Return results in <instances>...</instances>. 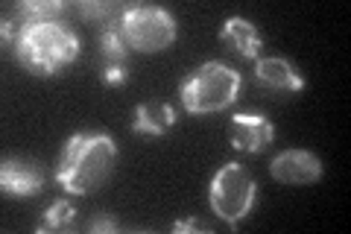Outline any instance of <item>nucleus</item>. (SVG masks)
Segmentation results:
<instances>
[{
    "label": "nucleus",
    "mask_w": 351,
    "mask_h": 234,
    "mask_svg": "<svg viewBox=\"0 0 351 234\" xmlns=\"http://www.w3.org/2000/svg\"><path fill=\"white\" fill-rule=\"evenodd\" d=\"M117 143L106 132H76L68 138L56 164V182L71 196H88L112 179Z\"/></svg>",
    "instance_id": "obj_1"
},
{
    "label": "nucleus",
    "mask_w": 351,
    "mask_h": 234,
    "mask_svg": "<svg viewBox=\"0 0 351 234\" xmlns=\"http://www.w3.org/2000/svg\"><path fill=\"white\" fill-rule=\"evenodd\" d=\"M15 56L32 76H53L80 56V36L71 24L53 21H21L15 32Z\"/></svg>",
    "instance_id": "obj_2"
},
{
    "label": "nucleus",
    "mask_w": 351,
    "mask_h": 234,
    "mask_svg": "<svg viewBox=\"0 0 351 234\" xmlns=\"http://www.w3.org/2000/svg\"><path fill=\"white\" fill-rule=\"evenodd\" d=\"M240 94V73L223 62L199 65L182 82V106L191 115H214L228 108Z\"/></svg>",
    "instance_id": "obj_3"
},
{
    "label": "nucleus",
    "mask_w": 351,
    "mask_h": 234,
    "mask_svg": "<svg viewBox=\"0 0 351 234\" xmlns=\"http://www.w3.org/2000/svg\"><path fill=\"white\" fill-rule=\"evenodd\" d=\"M255 196H258L255 179H252V173L237 161H228L219 167L211 179V187H208V205L232 229L252 211Z\"/></svg>",
    "instance_id": "obj_4"
},
{
    "label": "nucleus",
    "mask_w": 351,
    "mask_h": 234,
    "mask_svg": "<svg viewBox=\"0 0 351 234\" xmlns=\"http://www.w3.org/2000/svg\"><path fill=\"white\" fill-rule=\"evenodd\" d=\"M120 27L126 32V41L138 53H161L179 36L176 18L161 6L135 3L120 12Z\"/></svg>",
    "instance_id": "obj_5"
},
{
    "label": "nucleus",
    "mask_w": 351,
    "mask_h": 234,
    "mask_svg": "<svg viewBox=\"0 0 351 234\" xmlns=\"http://www.w3.org/2000/svg\"><path fill=\"white\" fill-rule=\"evenodd\" d=\"M276 138V126L269 124V117L258 115V111H240L228 124V141L237 152H263Z\"/></svg>",
    "instance_id": "obj_6"
},
{
    "label": "nucleus",
    "mask_w": 351,
    "mask_h": 234,
    "mask_svg": "<svg viewBox=\"0 0 351 234\" xmlns=\"http://www.w3.org/2000/svg\"><path fill=\"white\" fill-rule=\"evenodd\" d=\"M269 173L281 185H311L322 179V161L311 150H284L272 159Z\"/></svg>",
    "instance_id": "obj_7"
},
{
    "label": "nucleus",
    "mask_w": 351,
    "mask_h": 234,
    "mask_svg": "<svg viewBox=\"0 0 351 234\" xmlns=\"http://www.w3.org/2000/svg\"><path fill=\"white\" fill-rule=\"evenodd\" d=\"M44 170L38 161L32 159H6L0 164V187L3 194L9 196H18V199H29V196H38L44 191Z\"/></svg>",
    "instance_id": "obj_8"
},
{
    "label": "nucleus",
    "mask_w": 351,
    "mask_h": 234,
    "mask_svg": "<svg viewBox=\"0 0 351 234\" xmlns=\"http://www.w3.org/2000/svg\"><path fill=\"white\" fill-rule=\"evenodd\" d=\"M255 80L267 88H278V91H293L299 94L304 88V76L299 73L295 65H290L281 56H263L255 65Z\"/></svg>",
    "instance_id": "obj_9"
},
{
    "label": "nucleus",
    "mask_w": 351,
    "mask_h": 234,
    "mask_svg": "<svg viewBox=\"0 0 351 234\" xmlns=\"http://www.w3.org/2000/svg\"><path fill=\"white\" fill-rule=\"evenodd\" d=\"M176 124V111L170 103L161 100H147L135 108V120H132V132L138 135H164Z\"/></svg>",
    "instance_id": "obj_10"
},
{
    "label": "nucleus",
    "mask_w": 351,
    "mask_h": 234,
    "mask_svg": "<svg viewBox=\"0 0 351 234\" xmlns=\"http://www.w3.org/2000/svg\"><path fill=\"white\" fill-rule=\"evenodd\" d=\"M219 38L228 41L240 56H246V59H258V53H261V32H258V27L252 24V21L240 18V15H232L226 21L223 30H219Z\"/></svg>",
    "instance_id": "obj_11"
},
{
    "label": "nucleus",
    "mask_w": 351,
    "mask_h": 234,
    "mask_svg": "<svg viewBox=\"0 0 351 234\" xmlns=\"http://www.w3.org/2000/svg\"><path fill=\"white\" fill-rule=\"evenodd\" d=\"M100 50L106 56V62H117V65L126 62V56H129L132 47L126 41L123 27H120V15L103 24V30H100Z\"/></svg>",
    "instance_id": "obj_12"
},
{
    "label": "nucleus",
    "mask_w": 351,
    "mask_h": 234,
    "mask_svg": "<svg viewBox=\"0 0 351 234\" xmlns=\"http://www.w3.org/2000/svg\"><path fill=\"white\" fill-rule=\"evenodd\" d=\"M68 3L64 0H24V3L18 6V18L21 21H53L59 18Z\"/></svg>",
    "instance_id": "obj_13"
},
{
    "label": "nucleus",
    "mask_w": 351,
    "mask_h": 234,
    "mask_svg": "<svg viewBox=\"0 0 351 234\" xmlns=\"http://www.w3.org/2000/svg\"><path fill=\"white\" fill-rule=\"evenodd\" d=\"M76 217V211L73 205L68 202V199H59V202H53L47 211H44V217H41V231H59V229H68L71 222Z\"/></svg>",
    "instance_id": "obj_14"
},
{
    "label": "nucleus",
    "mask_w": 351,
    "mask_h": 234,
    "mask_svg": "<svg viewBox=\"0 0 351 234\" xmlns=\"http://www.w3.org/2000/svg\"><path fill=\"white\" fill-rule=\"evenodd\" d=\"M76 9H80V12H82L85 18H91V21H103V24H106V21H112L114 15L123 12V6H120V3H80Z\"/></svg>",
    "instance_id": "obj_15"
},
{
    "label": "nucleus",
    "mask_w": 351,
    "mask_h": 234,
    "mask_svg": "<svg viewBox=\"0 0 351 234\" xmlns=\"http://www.w3.org/2000/svg\"><path fill=\"white\" fill-rule=\"evenodd\" d=\"M100 80L106 85H123L129 80V71H126V65H117V62H106V68L100 73Z\"/></svg>",
    "instance_id": "obj_16"
},
{
    "label": "nucleus",
    "mask_w": 351,
    "mask_h": 234,
    "mask_svg": "<svg viewBox=\"0 0 351 234\" xmlns=\"http://www.w3.org/2000/svg\"><path fill=\"white\" fill-rule=\"evenodd\" d=\"M88 231H117V220L114 217H94L88 222Z\"/></svg>",
    "instance_id": "obj_17"
},
{
    "label": "nucleus",
    "mask_w": 351,
    "mask_h": 234,
    "mask_svg": "<svg viewBox=\"0 0 351 234\" xmlns=\"http://www.w3.org/2000/svg\"><path fill=\"white\" fill-rule=\"evenodd\" d=\"M173 231L176 234H182V231H205V226L196 217H191V220H179V222H173Z\"/></svg>",
    "instance_id": "obj_18"
}]
</instances>
